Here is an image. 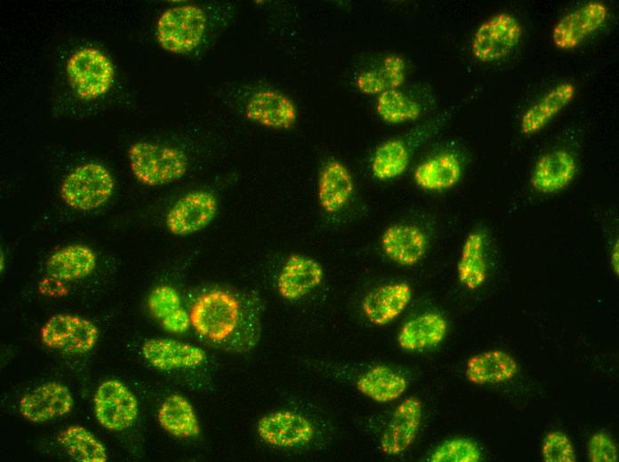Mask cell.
Wrapping results in <instances>:
<instances>
[{"mask_svg":"<svg viewBox=\"0 0 619 462\" xmlns=\"http://www.w3.org/2000/svg\"><path fill=\"white\" fill-rule=\"evenodd\" d=\"M130 168L139 182L157 187L180 179L187 171L185 154L173 147L140 141L128 150Z\"/></svg>","mask_w":619,"mask_h":462,"instance_id":"obj_1","label":"cell"},{"mask_svg":"<svg viewBox=\"0 0 619 462\" xmlns=\"http://www.w3.org/2000/svg\"><path fill=\"white\" fill-rule=\"evenodd\" d=\"M241 315L238 299L223 290H212L201 294L190 312V323L195 331L213 342H221L237 330Z\"/></svg>","mask_w":619,"mask_h":462,"instance_id":"obj_2","label":"cell"},{"mask_svg":"<svg viewBox=\"0 0 619 462\" xmlns=\"http://www.w3.org/2000/svg\"><path fill=\"white\" fill-rule=\"evenodd\" d=\"M206 28V16L195 4H184L165 10L157 24V38L163 49L184 54L196 49Z\"/></svg>","mask_w":619,"mask_h":462,"instance_id":"obj_3","label":"cell"},{"mask_svg":"<svg viewBox=\"0 0 619 462\" xmlns=\"http://www.w3.org/2000/svg\"><path fill=\"white\" fill-rule=\"evenodd\" d=\"M114 179L103 165L88 163L79 165L63 179L60 197L77 211H91L104 204L112 195Z\"/></svg>","mask_w":619,"mask_h":462,"instance_id":"obj_4","label":"cell"},{"mask_svg":"<svg viewBox=\"0 0 619 462\" xmlns=\"http://www.w3.org/2000/svg\"><path fill=\"white\" fill-rule=\"evenodd\" d=\"M66 72L74 92L84 100L106 94L114 82V68L109 58L94 48H83L68 59Z\"/></svg>","mask_w":619,"mask_h":462,"instance_id":"obj_5","label":"cell"},{"mask_svg":"<svg viewBox=\"0 0 619 462\" xmlns=\"http://www.w3.org/2000/svg\"><path fill=\"white\" fill-rule=\"evenodd\" d=\"M522 34V27L512 14L496 13L475 31L470 44L471 52L482 62L503 59L518 45Z\"/></svg>","mask_w":619,"mask_h":462,"instance_id":"obj_6","label":"cell"},{"mask_svg":"<svg viewBox=\"0 0 619 462\" xmlns=\"http://www.w3.org/2000/svg\"><path fill=\"white\" fill-rule=\"evenodd\" d=\"M99 331L88 319L68 314L51 316L41 329L43 343L67 354H84L97 342Z\"/></svg>","mask_w":619,"mask_h":462,"instance_id":"obj_7","label":"cell"},{"mask_svg":"<svg viewBox=\"0 0 619 462\" xmlns=\"http://www.w3.org/2000/svg\"><path fill=\"white\" fill-rule=\"evenodd\" d=\"M139 405L133 394L120 381L102 382L94 394V412L106 429L122 431L135 421Z\"/></svg>","mask_w":619,"mask_h":462,"instance_id":"obj_8","label":"cell"},{"mask_svg":"<svg viewBox=\"0 0 619 462\" xmlns=\"http://www.w3.org/2000/svg\"><path fill=\"white\" fill-rule=\"evenodd\" d=\"M607 6L599 1L588 2L561 17L554 25L551 38L560 50H572L599 30L607 19Z\"/></svg>","mask_w":619,"mask_h":462,"instance_id":"obj_9","label":"cell"},{"mask_svg":"<svg viewBox=\"0 0 619 462\" xmlns=\"http://www.w3.org/2000/svg\"><path fill=\"white\" fill-rule=\"evenodd\" d=\"M218 211L215 196L205 190L188 193L180 198L166 215V227L173 235L185 236L207 227Z\"/></svg>","mask_w":619,"mask_h":462,"instance_id":"obj_10","label":"cell"},{"mask_svg":"<svg viewBox=\"0 0 619 462\" xmlns=\"http://www.w3.org/2000/svg\"><path fill=\"white\" fill-rule=\"evenodd\" d=\"M257 432L266 443L281 448L308 443L314 436L311 422L301 414L290 410L264 415L257 423Z\"/></svg>","mask_w":619,"mask_h":462,"instance_id":"obj_11","label":"cell"},{"mask_svg":"<svg viewBox=\"0 0 619 462\" xmlns=\"http://www.w3.org/2000/svg\"><path fill=\"white\" fill-rule=\"evenodd\" d=\"M73 406L68 388L56 381L44 383L26 394L19 402L21 416L43 423L68 414Z\"/></svg>","mask_w":619,"mask_h":462,"instance_id":"obj_12","label":"cell"},{"mask_svg":"<svg viewBox=\"0 0 619 462\" xmlns=\"http://www.w3.org/2000/svg\"><path fill=\"white\" fill-rule=\"evenodd\" d=\"M245 115L249 121L275 130L291 129L297 120L292 100L272 89L254 92L245 104Z\"/></svg>","mask_w":619,"mask_h":462,"instance_id":"obj_13","label":"cell"},{"mask_svg":"<svg viewBox=\"0 0 619 462\" xmlns=\"http://www.w3.org/2000/svg\"><path fill=\"white\" fill-rule=\"evenodd\" d=\"M422 402L414 396L403 400L395 409L382 438L381 450L386 455H398L414 442L422 421Z\"/></svg>","mask_w":619,"mask_h":462,"instance_id":"obj_14","label":"cell"},{"mask_svg":"<svg viewBox=\"0 0 619 462\" xmlns=\"http://www.w3.org/2000/svg\"><path fill=\"white\" fill-rule=\"evenodd\" d=\"M323 277V267L317 260L301 254H291L279 272L277 291L286 300H298L318 286Z\"/></svg>","mask_w":619,"mask_h":462,"instance_id":"obj_15","label":"cell"},{"mask_svg":"<svg viewBox=\"0 0 619 462\" xmlns=\"http://www.w3.org/2000/svg\"><path fill=\"white\" fill-rule=\"evenodd\" d=\"M412 290L406 282L380 285L369 291L362 300V311L373 324L383 326L396 319L408 306Z\"/></svg>","mask_w":619,"mask_h":462,"instance_id":"obj_16","label":"cell"},{"mask_svg":"<svg viewBox=\"0 0 619 462\" xmlns=\"http://www.w3.org/2000/svg\"><path fill=\"white\" fill-rule=\"evenodd\" d=\"M381 245L384 254L402 267L416 265L425 255L428 240L416 226L393 224L382 233Z\"/></svg>","mask_w":619,"mask_h":462,"instance_id":"obj_17","label":"cell"},{"mask_svg":"<svg viewBox=\"0 0 619 462\" xmlns=\"http://www.w3.org/2000/svg\"><path fill=\"white\" fill-rule=\"evenodd\" d=\"M146 361L157 369L171 370L200 365L205 351L194 345L169 339H152L142 346Z\"/></svg>","mask_w":619,"mask_h":462,"instance_id":"obj_18","label":"cell"},{"mask_svg":"<svg viewBox=\"0 0 619 462\" xmlns=\"http://www.w3.org/2000/svg\"><path fill=\"white\" fill-rule=\"evenodd\" d=\"M576 168L575 159L570 152L552 150L537 160L530 179L531 186L543 194L560 191L573 180Z\"/></svg>","mask_w":619,"mask_h":462,"instance_id":"obj_19","label":"cell"},{"mask_svg":"<svg viewBox=\"0 0 619 462\" xmlns=\"http://www.w3.org/2000/svg\"><path fill=\"white\" fill-rule=\"evenodd\" d=\"M353 192L354 182L347 167L338 160L326 162L318 182L320 207L327 213H335L349 203Z\"/></svg>","mask_w":619,"mask_h":462,"instance_id":"obj_20","label":"cell"},{"mask_svg":"<svg viewBox=\"0 0 619 462\" xmlns=\"http://www.w3.org/2000/svg\"><path fill=\"white\" fill-rule=\"evenodd\" d=\"M446 331V319L438 313L429 312L406 321L398 333L397 341L405 351H420L439 344Z\"/></svg>","mask_w":619,"mask_h":462,"instance_id":"obj_21","label":"cell"},{"mask_svg":"<svg viewBox=\"0 0 619 462\" xmlns=\"http://www.w3.org/2000/svg\"><path fill=\"white\" fill-rule=\"evenodd\" d=\"M575 95V86L568 82L560 83L529 107L523 114L520 129L524 134L532 135L540 131L558 115Z\"/></svg>","mask_w":619,"mask_h":462,"instance_id":"obj_22","label":"cell"},{"mask_svg":"<svg viewBox=\"0 0 619 462\" xmlns=\"http://www.w3.org/2000/svg\"><path fill=\"white\" fill-rule=\"evenodd\" d=\"M94 252L84 244H70L53 252L45 263L49 276L59 281H76L92 274L96 267Z\"/></svg>","mask_w":619,"mask_h":462,"instance_id":"obj_23","label":"cell"},{"mask_svg":"<svg viewBox=\"0 0 619 462\" xmlns=\"http://www.w3.org/2000/svg\"><path fill=\"white\" fill-rule=\"evenodd\" d=\"M518 372V363L507 353L489 350L471 356L466 363L467 379L476 385L498 384L510 380Z\"/></svg>","mask_w":619,"mask_h":462,"instance_id":"obj_24","label":"cell"},{"mask_svg":"<svg viewBox=\"0 0 619 462\" xmlns=\"http://www.w3.org/2000/svg\"><path fill=\"white\" fill-rule=\"evenodd\" d=\"M462 165L452 153L444 152L420 163L414 171V179L422 189L441 191L455 186L462 176Z\"/></svg>","mask_w":619,"mask_h":462,"instance_id":"obj_25","label":"cell"},{"mask_svg":"<svg viewBox=\"0 0 619 462\" xmlns=\"http://www.w3.org/2000/svg\"><path fill=\"white\" fill-rule=\"evenodd\" d=\"M457 275L460 283L469 290H477L484 284L487 266L483 230H473L466 236L457 263Z\"/></svg>","mask_w":619,"mask_h":462,"instance_id":"obj_26","label":"cell"},{"mask_svg":"<svg viewBox=\"0 0 619 462\" xmlns=\"http://www.w3.org/2000/svg\"><path fill=\"white\" fill-rule=\"evenodd\" d=\"M357 389L377 402H390L406 390L404 376L386 365L378 364L365 371L357 380Z\"/></svg>","mask_w":619,"mask_h":462,"instance_id":"obj_27","label":"cell"},{"mask_svg":"<svg viewBox=\"0 0 619 462\" xmlns=\"http://www.w3.org/2000/svg\"><path fill=\"white\" fill-rule=\"evenodd\" d=\"M157 419L165 431L179 438L195 437L200 433L194 408L185 397L177 394L165 399L159 407Z\"/></svg>","mask_w":619,"mask_h":462,"instance_id":"obj_28","label":"cell"},{"mask_svg":"<svg viewBox=\"0 0 619 462\" xmlns=\"http://www.w3.org/2000/svg\"><path fill=\"white\" fill-rule=\"evenodd\" d=\"M59 442L68 455L79 462H105L107 453L103 444L81 426H69L58 435Z\"/></svg>","mask_w":619,"mask_h":462,"instance_id":"obj_29","label":"cell"},{"mask_svg":"<svg viewBox=\"0 0 619 462\" xmlns=\"http://www.w3.org/2000/svg\"><path fill=\"white\" fill-rule=\"evenodd\" d=\"M409 159V151L403 140L388 139L382 142L374 154L371 163L372 173L380 180L392 179L405 172Z\"/></svg>","mask_w":619,"mask_h":462,"instance_id":"obj_30","label":"cell"},{"mask_svg":"<svg viewBox=\"0 0 619 462\" xmlns=\"http://www.w3.org/2000/svg\"><path fill=\"white\" fill-rule=\"evenodd\" d=\"M375 108L384 122L393 124L415 120L421 115L420 105L397 89L380 93Z\"/></svg>","mask_w":619,"mask_h":462,"instance_id":"obj_31","label":"cell"},{"mask_svg":"<svg viewBox=\"0 0 619 462\" xmlns=\"http://www.w3.org/2000/svg\"><path fill=\"white\" fill-rule=\"evenodd\" d=\"M482 454L470 439L456 437L440 443L430 456L432 462H478Z\"/></svg>","mask_w":619,"mask_h":462,"instance_id":"obj_32","label":"cell"},{"mask_svg":"<svg viewBox=\"0 0 619 462\" xmlns=\"http://www.w3.org/2000/svg\"><path fill=\"white\" fill-rule=\"evenodd\" d=\"M542 456L545 462H575L574 445L568 436L560 431L548 433L543 442Z\"/></svg>","mask_w":619,"mask_h":462,"instance_id":"obj_33","label":"cell"},{"mask_svg":"<svg viewBox=\"0 0 619 462\" xmlns=\"http://www.w3.org/2000/svg\"><path fill=\"white\" fill-rule=\"evenodd\" d=\"M148 306L151 315L161 321L181 307V298L177 291L172 286L160 285L149 294Z\"/></svg>","mask_w":619,"mask_h":462,"instance_id":"obj_34","label":"cell"},{"mask_svg":"<svg viewBox=\"0 0 619 462\" xmlns=\"http://www.w3.org/2000/svg\"><path fill=\"white\" fill-rule=\"evenodd\" d=\"M587 454L591 462H616L618 453L616 446L605 432H596L589 439L587 444Z\"/></svg>","mask_w":619,"mask_h":462,"instance_id":"obj_35","label":"cell"},{"mask_svg":"<svg viewBox=\"0 0 619 462\" xmlns=\"http://www.w3.org/2000/svg\"><path fill=\"white\" fill-rule=\"evenodd\" d=\"M387 85V89L399 88L405 81L406 63L402 57L397 54L387 55L379 69Z\"/></svg>","mask_w":619,"mask_h":462,"instance_id":"obj_36","label":"cell"},{"mask_svg":"<svg viewBox=\"0 0 619 462\" xmlns=\"http://www.w3.org/2000/svg\"><path fill=\"white\" fill-rule=\"evenodd\" d=\"M356 85L366 95H379L388 90L380 70H366L359 73L356 78Z\"/></svg>","mask_w":619,"mask_h":462,"instance_id":"obj_37","label":"cell"},{"mask_svg":"<svg viewBox=\"0 0 619 462\" xmlns=\"http://www.w3.org/2000/svg\"><path fill=\"white\" fill-rule=\"evenodd\" d=\"M163 328L172 333H183L190 323L189 314L180 307L160 321Z\"/></svg>","mask_w":619,"mask_h":462,"instance_id":"obj_38","label":"cell"},{"mask_svg":"<svg viewBox=\"0 0 619 462\" xmlns=\"http://www.w3.org/2000/svg\"><path fill=\"white\" fill-rule=\"evenodd\" d=\"M610 266L615 275L619 273V241L614 243L610 251Z\"/></svg>","mask_w":619,"mask_h":462,"instance_id":"obj_39","label":"cell"}]
</instances>
